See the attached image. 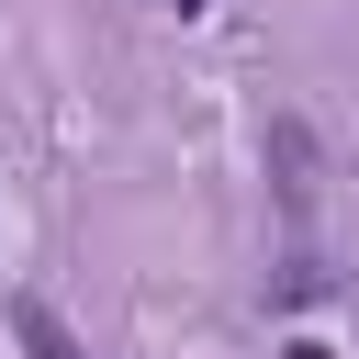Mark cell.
I'll use <instances>...</instances> for the list:
<instances>
[{"mask_svg": "<svg viewBox=\"0 0 359 359\" xmlns=\"http://www.w3.org/2000/svg\"><path fill=\"white\" fill-rule=\"evenodd\" d=\"M11 337H22V359H90V348L67 337V314H56L45 292H11Z\"/></svg>", "mask_w": 359, "mask_h": 359, "instance_id": "6da1fadb", "label": "cell"}, {"mask_svg": "<svg viewBox=\"0 0 359 359\" xmlns=\"http://www.w3.org/2000/svg\"><path fill=\"white\" fill-rule=\"evenodd\" d=\"M157 11H202V0H157Z\"/></svg>", "mask_w": 359, "mask_h": 359, "instance_id": "7a4b0ae2", "label": "cell"}]
</instances>
